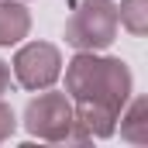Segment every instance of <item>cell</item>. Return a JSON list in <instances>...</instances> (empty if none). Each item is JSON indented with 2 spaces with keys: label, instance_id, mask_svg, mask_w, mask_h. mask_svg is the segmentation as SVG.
Wrapping results in <instances>:
<instances>
[{
  "label": "cell",
  "instance_id": "obj_8",
  "mask_svg": "<svg viewBox=\"0 0 148 148\" xmlns=\"http://www.w3.org/2000/svg\"><path fill=\"white\" fill-rule=\"evenodd\" d=\"M14 127H17V117L10 110V103H3V97H0V141H7L14 134Z\"/></svg>",
  "mask_w": 148,
  "mask_h": 148
},
{
  "label": "cell",
  "instance_id": "obj_3",
  "mask_svg": "<svg viewBox=\"0 0 148 148\" xmlns=\"http://www.w3.org/2000/svg\"><path fill=\"white\" fill-rule=\"evenodd\" d=\"M24 127L28 134H35L41 141H83L73 121V100L69 93L59 90H38L35 100H28L24 107Z\"/></svg>",
  "mask_w": 148,
  "mask_h": 148
},
{
  "label": "cell",
  "instance_id": "obj_5",
  "mask_svg": "<svg viewBox=\"0 0 148 148\" xmlns=\"http://www.w3.org/2000/svg\"><path fill=\"white\" fill-rule=\"evenodd\" d=\"M28 31H31L28 7L17 0H0V48L17 45L21 38H28Z\"/></svg>",
  "mask_w": 148,
  "mask_h": 148
},
{
  "label": "cell",
  "instance_id": "obj_7",
  "mask_svg": "<svg viewBox=\"0 0 148 148\" xmlns=\"http://www.w3.org/2000/svg\"><path fill=\"white\" fill-rule=\"evenodd\" d=\"M117 21H121L134 38H141L148 31V0H121Z\"/></svg>",
  "mask_w": 148,
  "mask_h": 148
},
{
  "label": "cell",
  "instance_id": "obj_6",
  "mask_svg": "<svg viewBox=\"0 0 148 148\" xmlns=\"http://www.w3.org/2000/svg\"><path fill=\"white\" fill-rule=\"evenodd\" d=\"M117 121H121V138H127V141H134V145H148V100L145 97L131 100L127 114L121 110Z\"/></svg>",
  "mask_w": 148,
  "mask_h": 148
},
{
  "label": "cell",
  "instance_id": "obj_9",
  "mask_svg": "<svg viewBox=\"0 0 148 148\" xmlns=\"http://www.w3.org/2000/svg\"><path fill=\"white\" fill-rule=\"evenodd\" d=\"M10 83H14V73H10V66H7V62L0 59V97H3L7 90H10Z\"/></svg>",
  "mask_w": 148,
  "mask_h": 148
},
{
  "label": "cell",
  "instance_id": "obj_1",
  "mask_svg": "<svg viewBox=\"0 0 148 148\" xmlns=\"http://www.w3.org/2000/svg\"><path fill=\"white\" fill-rule=\"evenodd\" d=\"M131 69L124 59L79 52L66 66V93L73 100V121L83 141L110 138L117 131V117L131 100Z\"/></svg>",
  "mask_w": 148,
  "mask_h": 148
},
{
  "label": "cell",
  "instance_id": "obj_2",
  "mask_svg": "<svg viewBox=\"0 0 148 148\" xmlns=\"http://www.w3.org/2000/svg\"><path fill=\"white\" fill-rule=\"evenodd\" d=\"M117 3L114 0H79L66 21V41L76 52H103L117 38Z\"/></svg>",
  "mask_w": 148,
  "mask_h": 148
},
{
  "label": "cell",
  "instance_id": "obj_4",
  "mask_svg": "<svg viewBox=\"0 0 148 148\" xmlns=\"http://www.w3.org/2000/svg\"><path fill=\"white\" fill-rule=\"evenodd\" d=\"M10 73H14V83L24 90H48L62 76V52L52 41H31L17 48Z\"/></svg>",
  "mask_w": 148,
  "mask_h": 148
}]
</instances>
